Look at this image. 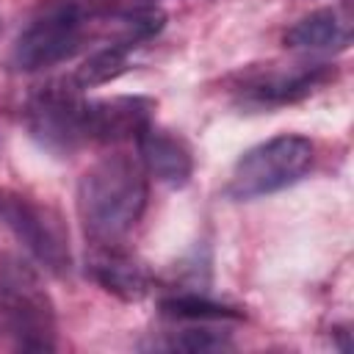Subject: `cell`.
I'll use <instances>...</instances> for the list:
<instances>
[{
	"mask_svg": "<svg viewBox=\"0 0 354 354\" xmlns=\"http://www.w3.org/2000/svg\"><path fill=\"white\" fill-rule=\"evenodd\" d=\"M163 313L174 315V318H188V321H213V318H235L238 315L230 307H221V304L210 301L207 296H196V293H180V296L166 299Z\"/></svg>",
	"mask_w": 354,
	"mask_h": 354,
	"instance_id": "cell-13",
	"label": "cell"
},
{
	"mask_svg": "<svg viewBox=\"0 0 354 354\" xmlns=\"http://www.w3.org/2000/svg\"><path fill=\"white\" fill-rule=\"evenodd\" d=\"M230 346H232L230 337L213 329H183L169 343V348H180V351H221Z\"/></svg>",
	"mask_w": 354,
	"mask_h": 354,
	"instance_id": "cell-14",
	"label": "cell"
},
{
	"mask_svg": "<svg viewBox=\"0 0 354 354\" xmlns=\"http://www.w3.org/2000/svg\"><path fill=\"white\" fill-rule=\"evenodd\" d=\"M348 41V22H343L332 8L313 11L285 30V44L293 50H346Z\"/></svg>",
	"mask_w": 354,
	"mask_h": 354,
	"instance_id": "cell-11",
	"label": "cell"
},
{
	"mask_svg": "<svg viewBox=\"0 0 354 354\" xmlns=\"http://www.w3.org/2000/svg\"><path fill=\"white\" fill-rule=\"evenodd\" d=\"M147 207V171L141 160L108 155L77 183V218L94 246H119Z\"/></svg>",
	"mask_w": 354,
	"mask_h": 354,
	"instance_id": "cell-1",
	"label": "cell"
},
{
	"mask_svg": "<svg viewBox=\"0 0 354 354\" xmlns=\"http://www.w3.org/2000/svg\"><path fill=\"white\" fill-rule=\"evenodd\" d=\"M138 158L147 174H152L158 183L180 188L188 183L191 171H194V160H191V149L180 136H171L169 130H158V127H147L138 138Z\"/></svg>",
	"mask_w": 354,
	"mask_h": 354,
	"instance_id": "cell-10",
	"label": "cell"
},
{
	"mask_svg": "<svg viewBox=\"0 0 354 354\" xmlns=\"http://www.w3.org/2000/svg\"><path fill=\"white\" fill-rule=\"evenodd\" d=\"M329 66H296V69H268L266 75H252L241 86V97L254 105H285L313 94L329 80Z\"/></svg>",
	"mask_w": 354,
	"mask_h": 354,
	"instance_id": "cell-8",
	"label": "cell"
},
{
	"mask_svg": "<svg viewBox=\"0 0 354 354\" xmlns=\"http://www.w3.org/2000/svg\"><path fill=\"white\" fill-rule=\"evenodd\" d=\"M30 136L50 152L66 155L86 138V100L75 77H53L36 86L25 105Z\"/></svg>",
	"mask_w": 354,
	"mask_h": 354,
	"instance_id": "cell-5",
	"label": "cell"
},
{
	"mask_svg": "<svg viewBox=\"0 0 354 354\" xmlns=\"http://www.w3.org/2000/svg\"><path fill=\"white\" fill-rule=\"evenodd\" d=\"M313 166V144L304 136H274L246 149L232 166L227 194L254 199L299 183Z\"/></svg>",
	"mask_w": 354,
	"mask_h": 354,
	"instance_id": "cell-4",
	"label": "cell"
},
{
	"mask_svg": "<svg viewBox=\"0 0 354 354\" xmlns=\"http://www.w3.org/2000/svg\"><path fill=\"white\" fill-rule=\"evenodd\" d=\"M91 14L75 0H50L19 33L11 61L22 72H36L72 58L91 39Z\"/></svg>",
	"mask_w": 354,
	"mask_h": 354,
	"instance_id": "cell-3",
	"label": "cell"
},
{
	"mask_svg": "<svg viewBox=\"0 0 354 354\" xmlns=\"http://www.w3.org/2000/svg\"><path fill=\"white\" fill-rule=\"evenodd\" d=\"M0 221L14 232V238L53 274H64L72 266L69 235L61 216L25 194L0 188Z\"/></svg>",
	"mask_w": 354,
	"mask_h": 354,
	"instance_id": "cell-6",
	"label": "cell"
},
{
	"mask_svg": "<svg viewBox=\"0 0 354 354\" xmlns=\"http://www.w3.org/2000/svg\"><path fill=\"white\" fill-rule=\"evenodd\" d=\"M88 274L94 277L97 285H102L108 293L124 299V301H138L149 293V271L144 268L141 260H136L130 252L119 246H94L88 257Z\"/></svg>",
	"mask_w": 354,
	"mask_h": 354,
	"instance_id": "cell-9",
	"label": "cell"
},
{
	"mask_svg": "<svg viewBox=\"0 0 354 354\" xmlns=\"http://www.w3.org/2000/svg\"><path fill=\"white\" fill-rule=\"evenodd\" d=\"M152 100L147 97H111L86 102V138L113 144L138 138L152 124Z\"/></svg>",
	"mask_w": 354,
	"mask_h": 354,
	"instance_id": "cell-7",
	"label": "cell"
},
{
	"mask_svg": "<svg viewBox=\"0 0 354 354\" xmlns=\"http://www.w3.org/2000/svg\"><path fill=\"white\" fill-rule=\"evenodd\" d=\"M0 315L19 348H55V307L39 271L19 254H0Z\"/></svg>",
	"mask_w": 354,
	"mask_h": 354,
	"instance_id": "cell-2",
	"label": "cell"
},
{
	"mask_svg": "<svg viewBox=\"0 0 354 354\" xmlns=\"http://www.w3.org/2000/svg\"><path fill=\"white\" fill-rule=\"evenodd\" d=\"M130 50L127 44H105L100 50H94L75 72V83L80 88H94L102 83L116 80L122 72H127L130 66Z\"/></svg>",
	"mask_w": 354,
	"mask_h": 354,
	"instance_id": "cell-12",
	"label": "cell"
}]
</instances>
